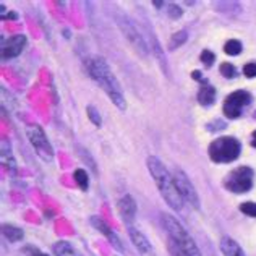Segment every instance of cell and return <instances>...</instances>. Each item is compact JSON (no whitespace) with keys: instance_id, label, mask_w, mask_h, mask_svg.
Returning a JSON list of instances; mask_svg holds the SVG:
<instances>
[{"instance_id":"7","label":"cell","mask_w":256,"mask_h":256,"mask_svg":"<svg viewBox=\"0 0 256 256\" xmlns=\"http://www.w3.org/2000/svg\"><path fill=\"white\" fill-rule=\"evenodd\" d=\"M26 133H28L30 143L34 148V151L39 158H41L44 162H52L54 159V148L50 144V141L47 140L44 130L39 125H31L26 128Z\"/></svg>"},{"instance_id":"1","label":"cell","mask_w":256,"mask_h":256,"mask_svg":"<svg viewBox=\"0 0 256 256\" xmlns=\"http://www.w3.org/2000/svg\"><path fill=\"white\" fill-rule=\"evenodd\" d=\"M86 68L90 72V76L100 86V90L109 96L112 102L116 104L120 110H125L126 100L122 92V86H120L117 76L112 73L109 64H107L102 57H91L86 62Z\"/></svg>"},{"instance_id":"6","label":"cell","mask_w":256,"mask_h":256,"mask_svg":"<svg viewBox=\"0 0 256 256\" xmlns=\"http://www.w3.org/2000/svg\"><path fill=\"white\" fill-rule=\"evenodd\" d=\"M254 180V172L250 167H237L230 174L227 175L224 180V185L227 190H230L234 193H246L252 190Z\"/></svg>"},{"instance_id":"31","label":"cell","mask_w":256,"mask_h":256,"mask_svg":"<svg viewBox=\"0 0 256 256\" xmlns=\"http://www.w3.org/2000/svg\"><path fill=\"white\" fill-rule=\"evenodd\" d=\"M24 253L28 254V256H49V254L42 253L41 250H38L36 246H26L24 248Z\"/></svg>"},{"instance_id":"23","label":"cell","mask_w":256,"mask_h":256,"mask_svg":"<svg viewBox=\"0 0 256 256\" xmlns=\"http://www.w3.org/2000/svg\"><path fill=\"white\" fill-rule=\"evenodd\" d=\"M167 15H169V18L170 20H178L182 15H184V10L180 8V6L177 5V4H167Z\"/></svg>"},{"instance_id":"13","label":"cell","mask_w":256,"mask_h":256,"mask_svg":"<svg viewBox=\"0 0 256 256\" xmlns=\"http://www.w3.org/2000/svg\"><path fill=\"white\" fill-rule=\"evenodd\" d=\"M90 222L92 224V227L96 228L98 232H100V234H104L107 238H109V242L117 248V250L120 252V253H124V245H122V242H120V238H118V235L112 230V228L106 224V222L99 218V216H92V218L90 219Z\"/></svg>"},{"instance_id":"25","label":"cell","mask_w":256,"mask_h":256,"mask_svg":"<svg viewBox=\"0 0 256 256\" xmlns=\"http://www.w3.org/2000/svg\"><path fill=\"white\" fill-rule=\"evenodd\" d=\"M219 70H220L222 76H224V78H234L235 75H237V70H235V66L232 64H228V62L222 64L219 66Z\"/></svg>"},{"instance_id":"30","label":"cell","mask_w":256,"mask_h":256,"mask_svg":"<svg viewBox=\"0 0 256 256\" xmlns=\"http://www.w3.org/2000/svg\"><path fill=\"white\" fill-rule=\"evenodd\" d=\"M244 73H245V76H248V78H254L256 76V64L254 62L246 64L244 66Z\"/></svg>"},{"instance_id":"8","label":"cell","mask_w":256,"mask_h":256,"mask_svg":"<svg viewBox=\"0 0 256 256\" xmlns=\"http://www.w3.org/2000/svg\"><path fill=\"white\" fill-rule=\"evenodd\" d=\"M174 180H175V185H177V190L180 193L182 200L185 201V203L192 204L194 210H200V196L196 190H194V186L192 184V180L188 178V175L180 169V167H174Z\"/></svg>"},{"instance_id":"24","label":"cell","mask_w":256,"mask_h":256,"mask_svg":"<svg viewBox=\"0 0 256 256\" xmlns=\"http://www.w3.org/2000/svg\"><path fill=\"white\" fill-rule=\"evenodd\" d=\"M86 112H88V117H90V120L91 122L96 125V126H100L102 125V118H100V116H99V112L94 109L92 106H88L86 107Z\"/></svg>"},{"instance_id":"27","label":"cell","mask_w":256,"mask_h":256,"mask_svg":"<svg viewBox=\"0 0 256 256\" xmlns=\"http://www.w3.org/2000/svg\"><path fill=\"white\" fill-rule=\"evenodd\" d=\"M78 154H80V158H82L83 160L88 159V166L91 167V170L94 174H98V169H96V164H94V159L90 156V152H88V150H83V148H78Z\"/></svg>"},{"instance_id":"4","label":"cell","mask_w":256,"mask_h":256,"mask_svg":"<svg viewBox=\"0 0 256 256\" xmlns=\"http://www.w3.org/2000/svg\"><path fill=\"white\" fill-rule=\"evenodd\" d=\"M240 151H242L240 141L234 136L216 138L210 144V158L212 162L218 164L232 162V160H235L240 156Z\"/></svg>"},{"instance_id":"29","label":"cell","mask_w":256,"mask_h":256,"mask_svg":"<svg viewBox=\"0 0 256 256\" xmlns=\"http://www.w3.org/2000/svg\"><path fill=\"white\" fill-rule=\"evenodd\" d=\"M167 250H169V254H170V256H186L177 245L174 244V242H172L170 238H169V242H167Z\"/></svg>"},{"instance_id":"14","label":"cell","mask_w":256,"mask_h":256,"mask_svg":"<svg viewBox=\"0 0 256 256\" xmlns=\"http://www.w3.org/2000/svg\"><path fill=\"white\" fill-rule=\"evenodd\" d=\"M148 34H150V39H151L150 50L154 54V57L158 58L159 66H160V70L164 72V75H166V76H170V68H169V64H167L166 56H164V50H162V47H160V44H159V41H158V38L154 36L152 32H150V31H148Z\"/></svg>"},{"instance_id":"18","label":"cell","mask_w":256,"mask_h":256,"mask_svg":"<svg viewBox=\"0 0 256 256\" xmlns=\"http://www.w3.org/2000/svg\"><path fill=\"white\" fill-rule=\"evenodd\" d=\"M2 234H4V237L8 240V242H20L23 238V230L20 227H16V226H13V224H4L2 226Z\"/></svg>"},{"instance_id":"21","label":"cell","mask_w":256,"mask_h":256,"mask_svg":"<svg viewBox=\"0 0 256 256\" xmlns=\"http://www.w3.org/2000/svg\"><path fill=\"white\" fill-rule=\"evenodd\" d=\"M75 182L78 184V186L82 188V190H88V186H90V177H88V172L83 170V169H76L75 170Z\"/></svg>"},{"instance_id":"32","label":"cell","mask_w":256,"mask_h":256,"mask_svg":"<svg viewBox=\"0 0 256 256\" xmlns=\"http://www.w3.org/2000/svg\"><path fill=\"white\" fill-rule=\"evenodd\" d=\"M152 5H154V6H158V8H160V6H166L167 4H166V2H152Z\"/></svg>"},{"instance_id":"34","label":"cell","mask_w":256,"mask_h":256,"mask_svg":"<svg viewBox=\"0 0 256 256\" xmlns=\"http://www.w3.org/2000/svg\"><path fill=\"white\" fill-rule=\"evenodd\" d=\"M252 144H253V146L256 148V132H254V133L252 134Z\"/></svg>"},{"instance_id":"33","label":"cell","mask_w":256,"mask_h":256,"mask_svg":"<svg viewBox=\"0 0 256 256\" xmlns=\"http://www.w3.org/2000/svg\"><path fill=\"white\" fill-rule=\"evenodd\" d=\"M193 78L194 80H201V75H200V72L196 70V72H193Z\"/></svg>"},{"instance_id":"28","label":"cell","mask_w":256,"mask_h":256,"mask_svg":"<svg viewBox=\"0 0 256 256\" xmlns=\"http://www.w3.org/2000/svg\"><path fill=\"white\" fill-rule=\"evenodd\" d=\"M200 58H201V62H203L206 66H211L212 62L216 60V56H214V54H212L211 50H203V52H201Z\"/></svg>"},{"instance_id":"22","label":"cell","mask_w":256,"mask_h":256,"mask_svg":"<svg viewBox=\"0 0 256 256\" xmlns=\"http://www.w3.org/2000/svg\"><path fill=\"white\" fill-rule=\"evenodd\" d=\"M224 52L228 54V56H238V54L242 52V42L237 41V39H230V41L226 42Z\"/></svg>"},{"instance_id":"20","label":"cell","mask_w":256,"mask_h":256,"mask_svg":"<svg viewBox=\"0 0 256 256\" xmlns=\"http://www.w3.org/2000/svg\"><path fill=\"white\" fill-rule=\"evenodd\" d=\"M186 39H188V32L185 30L175 32V34H172L170 41H169V49L174 50V49H177V47L184 46L186 42Z\"/></svg>"},{"instance_id":"5","label":"cell","mask_w":256,"mask_h":256,"mask_svg":"<svg viewBox=\"0 0 256 256\" xmlns=\"http://www.w3.org/2000/svg\"><path fill=\"white\" fill-rule=\"evenodd\" d=\"M116 20H117V24H118L120 31L124 32L126 41L132 44L134 52L140 54L143 58H146L148 54H150V46H148V42L144 41V38L141 36V32L138 31L136 26H134V23L128 16L122 15V13H117Z\"/></svg>"},{"instance_id":"10","label":"cell","mask_w":256,"mask_h":256,"mask_svg":"<svg viewBox=\"0 0 256 256\" xmlns=\"http://www.w3.org/2000/svg\"><path fill=\"white\" fill-rule=\"evenodd\" d=\"M26 47V38L23 34H16L8 38L2 44V60H10L18 57Z\"/></svg>"},{"instance_id":"3","label":"cell","mask_w":256,"mask_h":256,"mask_svg":"<svg viewBox=\"0 0 256 256\" xmlns=\"http://www.w3.org/2000/svg\"><path fill=\"white\" fill-rule=\"evenodd\" d=\"M162 226L166 228L169 238L177 245L186 256H203L200 248L194 244V240L186 232V228L174 218L172 214H162Z\"/></svg>"},{"instance_id":"16","label":"cell","mask_w":256,"mask_h":256,"mask_svg":"<svg viewBox=\"0 0 256 256\" xmlns=\"http://www.w3.org/2000/svg\"><path fill=\"white\" fill-rule=\"evenodd\" d=\"M2 162L5 166L6 172L15 177V175H16V160L13 159V154L10 151V146L6 148V141L5 140L2 141Z\"/></svg>"},{"instance_id":"2","label":"cell","mask_w":256,"mask_h":256,"mask_svg":"<svg viewBox=\"0 0 256 256\" xmlns=\"http://www.w3.org/2000/svg\"><path fill=\"white\" fill-rule=\"evenodd\" d=\"M146 166H148V170L151 174V177L154 178V184H156L160 196L164 198L166 203L169 204L174 211H182V208H184V200L180 196L177 185H175L174 175L169 172V169H167L156 156L148 158Z\"/></svg>"},{"instance_id":"26","label":"cell","mask_w":256,"mask_h":256,"mask_svg":"<svg viewBox=\"0 0 256 256\" xmlns=\"http://www.w3.org/2000/svg\"><path fill=\"white\" fill-rule=\"evenodd\" d=\"M240 211L250 216V218H256V203H252V201H246V203L240 204Z\"/></svg>"},{"instance_id":"11","label":"cell","mask_w":256,"mask_h":256,"mask_svg":"<svg viewBox=\"0 0 256 256\" xmlns=\"http://www.w3.org/2000/svg\"><path fill=\"white\" fill-rule=\"evenodd\" d=\"M128 235H130L134 248H136L141 254H143V256H154V248H152L151 242L148 240V237L143 232H140L138 228H134V227L130 226V227H128Z\"/></svg>"},{"instance_id":"12","label":"cell","mask_w":256,"mask_h":256,"mask_svg":"<svg viewBox=\"0 0 256 256\" xmlns=\"http://www.w3.org/2000/svg\"><path fill=\"white\" fill-rule=\"evenodd\" d=\"M117 210H118V214H120V218H122V220L130 227L134 218H136V203H134V200L130 196V194H125V196L120 198Z\"/></svg>"},{"instance_id":"9","label":"cell","mask_w":256,"mask_h":256,"mask_svg":"<svg viewBox=\"0 0 256 256\" xmlns=\"http://www.w3.org/2000/svg\"><path fill=\"white\" fill-rule=\"evenodd\" d=\"M252 102L250 92L246 91H235L228 94L224 102V114L228 118H238L244 114L245 107Z\"/></svg>"},{"instance_id":"19","label":"cell","mask_w":256,"mask_h":256,"mask_svg":"<svg viewBox=\"0 0 256 256\" xmlns=\"http://www.w3.org/2000/svg\"><path fill=\"white\" fill-rule=\"evenodd\" d=\"M52 252L56 256H80L75 248L65 240H60V242H57V244H54Z\"/></svg>"},{"instance_id":"17","label":"cell","mask_w":256,"mask_h":256,"mask_svg":"<svg viewBox=\"0 0 256 256\" xmlns=\"http://www.w3.org/2000/svg\"><path fill=\"white\" fill-rule=\"evenodd\" d=\"M214 99H216V90H214V86L204 83L203 86L200 88V91H198V100H200V104L201 106H211L214 102Z\"/></svg>"},{"instance_id":"15","label":"cell","mask_w":256,"mask_h":256,"mask_svg":"<svg viewBox=\"0 0 256 256\" xmlns=\"http://www.w3.org/2000/svg\"><path fill=\"white\" fill-rule=\"evenodd\" d=\"M220 252L224 256H245L240 245L230 237H224L220 240Z\"/></svg>"}]
</instances>
